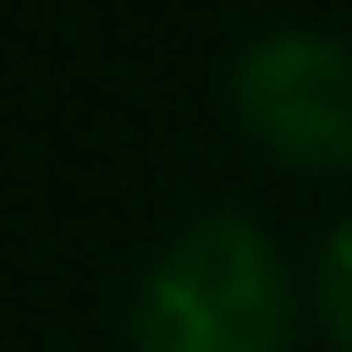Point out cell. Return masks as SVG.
I'll return each mask as SVG.
<instances>
[{
    "mask_svg": "<svg viewBox=\"0 0 352 352\" xmlns=\"http://www.w3.org/2000/svg\"><path fill=\"white\" fill-rule=\"evenodd\" d=\"M235 126L298 173H352V39L282 24L258 32L227 71Z\"/></svg>",
    "mask_w": 352,
    "mask_h": 352,
    "instance_id": "2",
    "label": "cell"
},
{
    "mask_svg": "<svg viewBox=\"0 0 352 352\" xmlns=\"http://www.w3.org/2000/svg\"><path fill=\"white\" fill-rule=\"evenodd\" d=\"M298 282L251 212H204L149 258L133 352H298Z\"/></svg>",
    "mask_w": 352,
    "mask_h": 352,
    "instance_id": "1",
    "label": "cell"
},
{
    "mask_svg": "<svg viewBox=\"0 0 352 352\" xmlns=\"http://www.w3.org/2000/svg\"><path fill=\"white\" fill-rule=\"evenodd\" d=\"M305 314L321 321V337L352 352V219H337L314 251V274H305Z\"/></svg>",
    "mask_w": 352,
    "mask_h": 352,
    "instance_id": "3",
    "label": "cell"
}]
</instances>
